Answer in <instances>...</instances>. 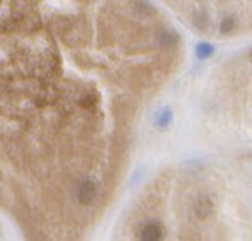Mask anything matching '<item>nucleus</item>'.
Wrapping results in <instances>:
<instances>
[{
  "instance_id": "obj_1",
  "label": "nucleus",
  "mask_w": 252,
  "mask_h": 241,
  "mask_svg": "<svg viewBox=\"0 0 252 241\" xmlns=\"http://www.w3.org/2000/svg\"><path fill=\"white\" fill-rule=\"evenodd\" d=\"M164 235V229L158 222H147L140 229V238L142 240H160Z\"/></svg>"
},
{
  "instance_id": "obj_2",
  "label": "nucleus",
  "mask_w": 252,
  "mask_h": 241,
  "mask_svg": "<svg viewBox=\"0 0 252 241\" xmlns=\"http://www.w3.org/2000/svg\"><path fill=\"white\" fill-rule=\"evenodd\" d=\"M211 213H213V202H211L208 197L201 195V197L194 202V214L199 219H206Z\"/></svg>"
},
{
  "instance_id": "obj_3",
  "label": "nucleus",
  "mask_w": 252,
  "mask_h": 241,
  "mask_svg": "<svg viewBox=\"0 0 252 241\" xmlns=\"http://www.w3.org/2000/svg\"><path fill=\"white\" fill-rule=\"evenodd\" d=\"M233 27H235V19H233V17H227V19H223V22H221V26H220V29H221L223 34L232 32Z\"/></svg>"
},
{
  "instance_id": "obj_4",
  "label": "nucleus",
  "mask_w": 252,
  "mask_h": 241,
  "mask_svg": "<svg viewBox=\"0 0 252 241\" xmlns=\"http://www.w3.org/2000/svg\"><path fill=\"white\" fill-rule=\"evenodd\" d=\"M196 53H198L199 58H206L213 53V48H211L210 44H199L198 50H196Z\"/></svg>"
},
{
  "instance_id": "obj_5",
  "label": "nucleus",
  "mask_w": 252,
  "mask_h": 241,
  "mask_svg": "<svg viewBox=\"0 0 252 241\" xmlns=\"http://www.w3.org/2000/svg\"><path fill=\"white\" fill-rule=\"evenodd\" d=\"M251 61H252V51H251Z\"/></svg>"
}]
</instances>
